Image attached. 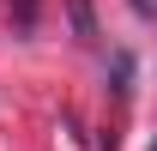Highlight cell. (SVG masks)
Listing matches in <instances>:
<instances>
[{
  "label": "cell",
  "instance_id": "6da1fadb",
  "mask_svg": "<svg viewBox=\"0 0 157 151\" xmlns=\"http://www.w3.org/2000/svg\"><path fill=\"white\" fill-rule=\"evenodd\" d=\"M67 12H73L78 42H91V37H97V12H91V0H67Z\"/></svg>",
  "mask_w": 157,
  "mask_h": 151
},
{
  "label": "cell",
  "instance_id": "7a4b0ae2",
  "mask_svg": "<svg viewBox=\"0 0 157 151\" xmlns=\"http://www.w3.org/2000/svg\"><path fill=\"white\" fill-rule=\"evenodd\" d=\"M36 24V0H18V30H30Z\"/></svg>",
  "mask_w": 157,
  "mask_h": 151
},
{
  "label": "cell",
  "instance_id": "3957f363",
  "mask_svg": "<svg viewBox=\"0 0 157 151\" xmlns=\"http://www.w3.org/2000/svg\"><path fill=\"white\" fill-rule=\"evenodd\" d=\"M133 12L139 18H157V0H133Z\"/></svg>",
  "mask_w": 157,
  "mask_h": 151
},
{
  "label": "cell",
  "instance_id": "277c9868",
  "mask_svg": "<svg viewBox=\"0 0 157 151\" xmlns=\"http://www.w3.org/2000/svg\"><path fill=\"white\" fill-rule=\"evenodd\" d=\"M151 151H157V145H151Z\"/></svg>",
  "mask_w": 157,
  "mask_h": 151
}]
</instances>
